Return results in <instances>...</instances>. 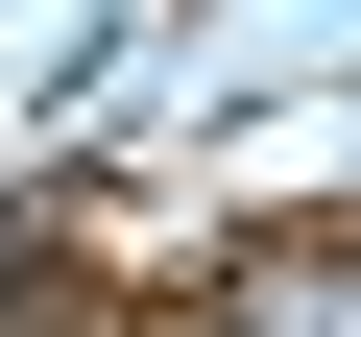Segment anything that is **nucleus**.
<instances>
[{
    "label": "nucleus",
    "instance_id": "1",
    "mask_svg": "<svg viewBox=\"0 0 361 337\" xmlns=\"http://www.w3.org/2000/svg\"><path fill=\"white\" fill-rule=\"evenodd\" d=\"M241 337H361V241H313V265H241Z\"/></svg>",
    "mask_w": 361,
    "mask_h": 337
}]
</instances>
